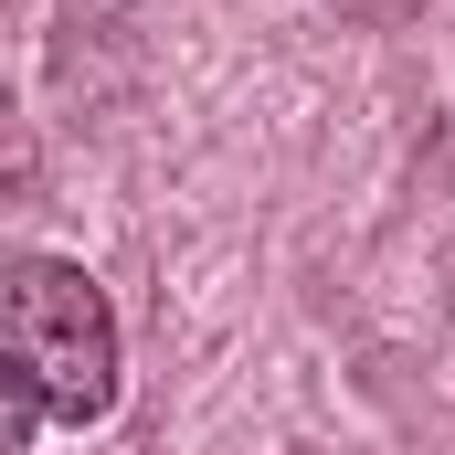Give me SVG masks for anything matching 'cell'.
I'll return each instance as SVG.
<instances>
[{
    "instance_id": "7a4b0ae2",
    "label": "cell",
    "mask_w": 455,
    "mask_h": 455,
    "mask_svg": "<svg viewBox=\"0 0 455 455\" xmlns=\"http://www.w3.org/2000/svg\"><path fill=\"white\" fill-rule=\"evenodd\" d=\"M339 11H360V21H403L413 0H339Z\"/></svg>"
},
{
    "instance_id": "6da1fadb",
    "label": "cell",
    "mask_w": 455,
    "mask_h": 455,
    "mask_svg": "<svg viewBox=\"0 0 455 455\" xmlns=\"http://www.w3.org/2000/svg\"><path fill=\"white\" fill-rule=\"evenodd\" d=\"M0 381L43 424H107L116 413V307L64 254H21L0 275Z\"/></svg>"
}]
</instances>
